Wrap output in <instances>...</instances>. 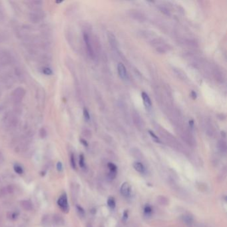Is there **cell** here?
I'll use <instances>...</instances> for the list:
<instances>
[{"label": "cell", "mask_w": 227, "mask_h": 227, "mask_svg": "<svg viewBox=\"0 0 227 227\" xmlns=\"http://www.w3.org/2000/svg\"><path fill=\"white\" fill-rule=\"evenodd\" d=\"M120 191L121 195L125 198H129L131 195V186L130 184L127 182H125L122 184Z\"/></svg>", "instance_id": "cell-3"}, {"label": "cell", "mask_w": 227, "mask_h": 227, "mask_svg": "<svg viewBox=\"0 0 227 227\" xmlns=\"http://www.w3.org/2000/svg\"><path fill=\"white\" fill-rule=\"evenodd\" d=\"M70 161H71V167L73 168V169H75L76 168V162H75V156L74 155L72 154L71 156V159H70Z\"/></svg>", "instance_id": "cell-24"}, {"label": "cell", "mask_w": 227, "mask_h": 227, "mask_svg": "<svg viewBox=\"0 0 227 227\" xmlns=\"http://www.w3.org/2000/svg\"><path fill=\"white\" fill-rule=\"evenodd\" d=\"M42 72L44 74L46 75H52V73H53L52 70L50 68H49V67H44V68L42 69Z\"/></svg>", "instance_id": "cell-21"}, {"label": "cell", "mask_w": 227, "mask_h": 227, "mask_svg": "<svg viewBox=\"0 0 227 227\" xmlns=\"http://www.w3.org/2000/svg\"><path fill=\"white\" fill-rule=\"evenodd\" d=\"M219 148L222 153H225L226 151V144L225 141L221 140L219 142Z\"/></svg>", "instance_id": "cell-16"}, {"label": "cell", "mask_w": 227, "mask_h": 227, "mask_svg": "<svg viewBox=\"0 0 227 227\" xmlns=\"http://www.w3.org/2000/svg\"><path fill=\"white\" fill-rule=\"evenodd\" d=\"M83 116H84V117H85L86 121H89L90 119L89 113L88 110L86 108H84V109H83Z\"/></svg>", "instance_id": "cell-23"}, {"label": "cell", "mask_w": 227, "mask_h": 227, "mask_svg": "<svg viewBox=\"0 0 227 227\" xmlns=\"http://www.w3.org/2000/svg\"><path fill=\"white\" fill-rule=\"evenodd\" d=\"M77 212H78L79 215L81 216H85V210L81 206H79V205H77Z\"/></svg>", "instance_id": "cell-22"}, {"label": "cell", "mask_w": 227, "mask_h": 227, "mask_svg": "<svg viewBox=\"0 0 227 227\" xmlns=\"http://www.w3.org/2000/svg\"><path fill=\"white\" fill-rule=\"evenodd\" d=\"M141 97L143 101V103H144V105H145L146 108L147 109H151L152 107V102L148 95H147L145 92H142Z\"/></svg>", "instance_id": "cell-7"}, {"label": "cell", "mask_w": 227, "mask_h": 227, "mask_svg": "<svg viewBox=\"0 0 227 227\" xmlns=\"http://www.w3.org/2000/svg\"><path fill=\"white\" fill-rule=\"evenodd\" d=\"M149 133L150 135V136L151 137L153 140L155 142L158 143H161V141H160V139H159V138L157 136H156V135L154 133H153L152 131L149 130Z\"/></svg>", "instance_id": "cell-18"}, {"label": "cell", "mask_w": 227, "mask_h": 227, "mask_svg": "<svg viewBox=\"0 0 227 227\" xmlns=\"http://www.w3.org/2000/svg\"><path fill=\"white\" fill-rule=\"evenodd\" d=\"M57 169L59 171H61L63 169V165L61 162H58L57 164Z\"/></svg>", "instance_id": "cell-27"}, {"label": "cell", "mask_w": 227, "mask_h": 227, "mask_svg": "<svg viewBox=\"0 0 227 227\" xmlns=\"http://www.w3.org/2000/svg\"><path fill=\"white\" fill-rule=\"evenodd\" d=\"M107 167H108L109 169V177L111 179H115L116 177L117 172V167L115 164H113V162H109L107 164Z\"/></svg>", "instance_id": "cell-6"}, {"label": "cell", "mask_w": 227, "mask_h": 227, "mask_svg": "<svg viewBox=\"0 0 227 227\" xmlns=\"http://www.w3.org/2000/svg\"><path fill=\"white\" fill-rule=\"evenodd\" d=\"M157 199H158L157 201L162 205H167L168 204V199L166 197H162V196H160V197H159Z\"/></svg>", "instance_id": "cell-17"}, {"label": "cell", "mask_w": 227, "mask_h": 227, "mask_svg": "<svg viewBox=\"0 0 227 227\" xmlns=\"http://www.w3.org/2000/svg\"><path fill=\"white\" fill-rule=\"evenodd\" d=\"M79 165L82 168H85V157L83 155H80L79 156Z\"/></svg>", "instance_id": "cell-20"}, {"label": "cell", "mask_w": 227, "mask_h": 227, "mask_svg": "<svg viewBox=\"0 0 227 227\" xmlns=\"http://www.w3.org/2000/svg\"><path fill=\"white\" fill-rule=\"evenodd\" d=\"M83 39L85 43V45H86V49H87V51L91 58H93L95 56V53H94V50L93 48L92 47V44H91V41L89 38V35L87 33H85L83 34Z\"/></svg>", "instance_id": "cell-2"}, {"label": "cell", "mask_w": 227, "mask_h": 227, "mask_svg": "<svg viewBox=\"0 0 227 227\" xmlns=\"http://www.w3.org/2000/svg\"><path fill=\"white\" fill-rule=\"evenodd\" d=\"M117 71L119 77L122 79H126L127 78V71L126 67L124 65L123 63H119L117 65Z\"/></svg>", "instance_id": "cell-4"}, {"label": "cell", "mask_w": 227, "mask_h": 227, "mask_svg": "<svg viewBox=\"0 0 227 227\" xmlns=\"http://www.w3.org/2000/svg\"><path fill=\"white\" fill-rule=\"evenodd\" d=\"M14 171L16 173L19 174H22L23 173V168L21 167L20 165H15L14 167Z\"/></svg>", "instance_id": "cell-19"}, {"label": "cell", "mask_w": 227, "mask_h": 227, "mask_svg": "<svg viewBox=\"0 0 227 227\" xmlns=\"http://www.w3.org/2000/svg\"><path fill=\"white\" fill-rule=\"evenodd\" d=\"M107 205L108 207L111 208V209H115V208L116 207V202H115V199L113 198V197H110L107 199Z\"/></svg>", "instance_id": "cell-13"}, {"label": "cell", "mask_w": 227, "mask_h": 227, "mask_svg": "<svg viewBox=\"0 0 227 227\" xmlns=\"http://www.w3.org/2000/svg\"><path fill=\"white\" fill-rule=\"evenodd\" d=\"M191 94H192V97H193V99H196V97H197V93H196L195 91H192Z\"/></svg>", "instance_id": "cell-28"}, {"label": "cell", "mask_w": 227, "mask_h": 227, "mask_svg": "<svg viewBox=\"0 0 227 227\" xmlns=\"http://www.w3.org/2000/svg\"><path fill=\"white\" fill-rule=\"evenodd\" d=\"M133 121L135 122V125H137V126L139 127L140 125H141L142 124V121H141V117L139 115V114L138 113H135V114H134L133 115Z\"/></svg>", "instance_id": "cell-14"}, {"label": "cell", "mask_w": 227, "mask_h": 227, "mask_svg": "<svg viewBox=\"0 0 227 227\" xmlns=\"http://www.w3.org/2000/svg\"><path fill=\"white\" fill-rule=\"evenodd\" d=\"M153 208L151 206H150L149 204H146L145 207H144V214L146 216H151V214L153 213Z\"/></svg>", "instance_id": "cell-15"}, {"label": "cell", "mask_w": 227, "mask_h": 227, "mask_svg": "<svg viewBox=\"0 0 227 227\" xmlns=\"http://www.w3.org/2000/svg\"><path fill=\"white\" fill-rule=\"evenodd\" d=\"M57 204L64 213L69 212V207L68 201H67V197L65 193H64V194H63L59 198H58Z\"/></svg>", "instance_id": "cell-1"}, {"label": "cell", "mask_w": 227, "mask_h": 227, "mask_svg": "<svg viewBox=\"0 0 227 227\" xmlns=\"http://www.w3.org/2000/svg\"><path fill=\"white\" fill-rule=\"evenodd\" d=\"M183 220L186 225H191L194 221V218L191 214H185V215L183 216Z\"/></svg>", "instance_id": "cell-10"}, {"label": "cell", "mask_w": 227, "mask_h": 227, "mask_svg": "<svg viewBox=\"0 0 227 227\" xmlns=\"http://www.w3.org/2000/svg\"><path fill=\"white\" fill-rule=\"evenodd\" d=\"M53 222L56 225L61 226L64 224V220L63 219V218L60 216L59 215L56 214V215L53 216Z\"/></svg>", "instance_id": "cell-12"}, {"label": "cell", "mask_w": 227, "mask_h": 227, "mask_svg": "<svg viewBox=\"0 0 227 227\" xmlns=\"http://www.w3.org/2000/svg\"><path fill=\"white\" fill-rule=\"evenodd\" d=\"M108 39H109L110 45H111L113 49H116L117 47V41L115 37L113 34V33H108Z\"/></svg>", "instance_id": "cell-9"}, {"label": "cell", "mask_w": 227, "mask_h": 227, "mask_svg": "<svg viewBox=\"0 0 227 227\" xmlns=\"http://www.w3.org/2000/svg\"><path fill=\"white\" fill-rule=\"evenodd\" d=\"M128 216H129L128 210H125L124 211V213H123V221H126V220L128 219Z\"/></svg>", "instance_id": "cell-26"}, {"label": "cell", "mask_w": 227, "mask_h": 227, "mask_svg": "<svg viewBox=\"0 0 227 227\" xmlns=\"http://www.w3.org/2000/svg\"><path fill=\"white\" fill-rule=\"evenodd\" d=\"M133 168H135V170L137 171V172H139V173L143 174L145 173L146 169L145 167L144 166V165L139 161H136L135 162L133 163Z\"/></svg>", "instance_id": "cell-8"}, {"label": "cell", "mask_w": 227, "mask_h": 227, "mask_svg": "<svg viewBox=\"0 0 227 227\" xmlns=\"http://www.w3.org/2000/svg\"><path fill=\"white\" fill-rule=\"evenodd\" d=\"M21 207H22L24 209L26 210H30L32 209V204L29 201H23L21 202Z\"/></svg>", "instance_id": "cell-11"}, {"label": "cell", "mask_w": 227, "mask_h": 227, "mask_svg": "<svg viewBox=\"0 0 227 227\" xmlns=\"http://www.w3.org/2000/svg\"><path fill=\"white\" fill-rule=\"evenodd\" d=\"M81 142L83 144V145H84L85 146H87V143L86 142L85 140H81Z\"/></svg>", "instance_id": "cell-29"}, {"label": "cell", "mask_w": 227, "mask_h": 227, "mask_svg": "<svg viewBox=\"0 0 227 227\" xmlns=\"http://www.w3.org/2000/svg\"><path fill=\"white\" fill-rule=\"evenodd\" d=\"M39 134H40V136L41 138H45L46 135H47V132H46L45 129L42 128L40 131H39Z\"/></svg>", "instance_id": "cell-25"}, {"label": "cell", "mask_w": 227, "mask_h": 227, "mask_svg": "<svg viewBox=\"0 0 227 227\" xmlns=\"http://www.w3.org/2000/svg\"><path fill=\"white\" fill-rule=\"evenodd\" d=\"M130 16L132 18H133L134 20H137V21H143L144 20H145V15H144L141 12H140L138 10H131Z\"/></svg>", "instance_id": "cell-5"}]
</instances>
